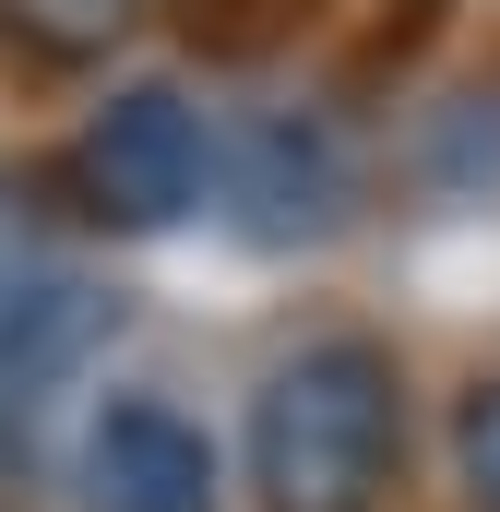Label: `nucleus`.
<instances>
[{"label":"nucleus","instance_id":"obj_6","mask_svg":"<svg viewBox=\"0 0 500 512\" xmlns=\"http://www.w3.org/2000/svg\"><path fill=\"white\" fill-rule=\"evenodd\" d=\"M12 24H24L36 48H108L131 24V0H12Z\"/></svg>","mask_w":500,"mask_h":512},{"label":"nucleus","instance_id":"obj_3","mask_svg":"<svg viewBox=\"0 0 500 512\" xmlns=\"http://www.w3.org/2000/svg\"><path fill=\"white\" fill-rule=\"evenodd\" d=\"M84 512H227V465L179 405L120 393L84 429Z\"/></svg>","mask_w":500,"mask_h":512},{"label":"nucleus","instance_id":"obj_4","mask_svg":"<svg viewBox=\"0 0 500 512\" xmlns=\"http://www.w3.org/2000/svg\"><path fill=\"white\" fill-rule=\"evenodd\" d=\"M84 334V286L60 274V215L36 179L0 167V370H48Z\"/></svg>","mask_w":500,"mask_h":512},{"label":"nucleus","instance_id":"obj_1","mask_svg":"<svg viewBox=\"0 0 500 512\" xmlns=\"http://www.w3.org/2000/svg\"><path fill=\"white\" fill-rule=\"evenodd\" d=\"M405 370L381 334H310L250 393V501L262 512H393Z\"/></svg>","mask_w":500,"mask_h":512},{"label":"nucleus","instance_id":"obj_2","mask_svg":"<svg viewBox=\"0 0 500 512\" xmlns=\"http://www.w3.org/2000/svg\"><path fill=\"white\" fill-rule=\"evenodd\" d=\"M60 191L108 239H167L215 203V120L179 84H120L108 108H84L72 155H60Z\"/></svg>","mask_w":500,"mask_h":512},{"label":"nucleus","instance_id":"obj_5","mask_svg":"<svg viewBox=\"0 0 500 512\" xmlns=\"http://www.w3.org/2000/svg\"><path fill=\"white\" fill-rule=\"evenodd\" d=\"M453 489H465V512H500V370L465 382V405H453Z\"/></svg>","mask_w":500,"mask_h":512}]
</instances>
